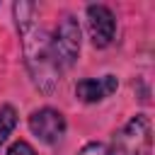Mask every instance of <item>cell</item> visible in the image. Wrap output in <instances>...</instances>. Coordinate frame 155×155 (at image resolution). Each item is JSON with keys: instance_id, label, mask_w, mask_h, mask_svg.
I'll return each mask as SVG.
<instances>
[{"instance_id": "1", "label": "cell", "mask_w": 155, "mask_h": 155, "mask_svg": "<svg viewBox=\"0 0 155 155\" xmlns=\"http://www.w3.org/2000/svg\"><path fill=\"white\" fill-rule=\"evenodd\" d=\"M12 15H15V27H17V34H19L22 53H24V65H27V73H29L34 87L41 94L56 92L63 68L58 65V58L53 53L51 34L36 19V5L15 2Z\"/></svg>"}, {"instance_id": "2", "label": "cell", "mask_w": 155, "mask_h": 155, "mask_svg": "<svg viewBox=\"0 0 155 155\" xmlns=\"http://www.w3.org/2000/svg\"><path fill=\"white\" fill-rule=\"evenodd\" d=\"M111 155H150L153 153V126L145 114H133L107 145Z\"/></svg>"}, {"instance_id": "8", "label": "cell", "mask_w": 155, "mask_h": 155, "mask_svg": "<svg viewBox=\"0 0 155 155\" xmlns=\"http://www.w3.org/2000/svg\"><path fill=\"white\" fill-rule=\"evenodd\" d=\"M7 155H36V150H34V145H31L29 140L17 138V140H12V143H10Z\"/></svg>"}, {"instance_id": "3", "label": "cell", "mask_w": 155, "mask_h": 155, "mask_svg": "<svg viewBox=\"0 0 155 155\" xmlns=\"http://www.w3.org/2000/svg\"><path fill=\"white\" fill-rule=\"evenodd\" d=\"M51 46H53V53L63 70L75 65V61L80 56V46H82V29H80L78 17H73V15L61 17L56 31L51 34Z\"/></svg>"}, {"instance_id": "5", "label": "cell", "mask_w": 155, "mask_h": 155, "mask_svg": "<svg viewBox=\"0 0 155 155\" xmlns=\"http://www.w3.org/2000/svg\"><path fill=\"white\" fill-rule=\"evenodd\" d=\"M85 22H87V36L94 48L111 46L116 36V15L107 5H87L85 7Z\"/></svg>"}, {"instance_id": "6", "label": "cell", "mask_w": 155, "mask_h": 155, "mask_svg": "<svg viewBox=\"0 0 155 155\" xmlns=\"http://www.w3.org/2000/svg\"><path fill=\"white\" fill-rule=\"evenodd\" d=\"M119 87V78L116 75H102V78H82L75 82V97L85 104H97L104 102L107 97H111Z\"/></svg>"}, {"instance_id": "9", "label": "cell", "mask_w": 155, "mask_h": 155, "mask_svg": "<svg viewBox=\"0 0 155 155\" xmlns=\"http://www.w3.org/2000/svg\"><path fill=\"white\" fill-rule=\"evenodd\" d=\"M78 155H111V153H109L107 143H99V140H87V143L80 148V153H78Z\"/></svg>"}, {"instance_id": "7", "label": "cell", "mask_w": 155, "mask_h": 155, "mask_svg": "<svg viewBox=\"0 0 155 155\" xmlns=\"http://www.w3.org/2000/svg\"><path fill=\"white\" fill-rule=\"evenodd\" d=\"M15 128H17V111L12 104H2L0 107V145L7 143Z\"/></svg>"}, {"instance_id": "4", "label": "cell", "mask_w": 155, "mask_h": 155, "mask_svg": "<svg viewBox=\"0 0 155 155\" xmlns=\"http://www.w3.org/2000/svg\"><path fill=\"white\" fill-rule=\"evenodd\" d=\"M27 124H29V131H31L41 143H46V145L61 143L63 136H65V131H68L65 116H63L58 109H53V107H39V109H34V111L29 114Z\"/></svg>"}]
</instances>
